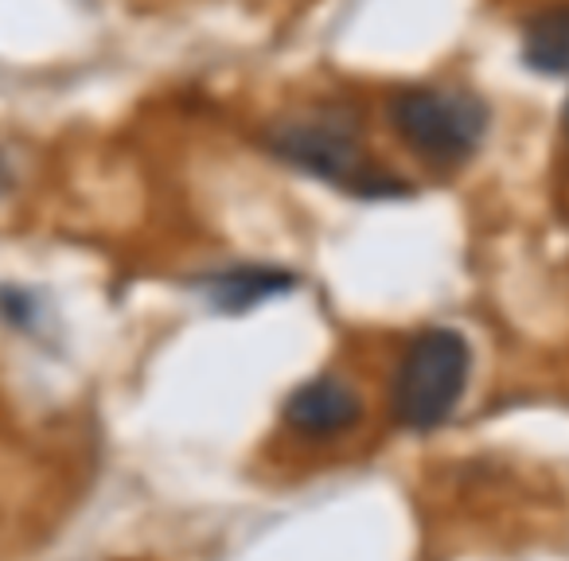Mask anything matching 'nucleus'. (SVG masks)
I'll return each instance as SVG.
<instances>
[{"instance_id": "nucleus-1", "label": "nucleus", "mask_w": 569, "mask_h": 561, "mask_svg": "<svg viewBox=\"0 0 569 561\" xmlns=\"http://www.w3.org/2000/svg\"><path fill=\"white\" fill-rule=\"evenodd\" d=\"M387 126L418 160L433 168H460L480 152L491 113L480 94L445 82H406L390 90Z\"/></svg>"}, {"instance_id": "nucleus-2", "label": "nucleus", "mask_w": 569, "mask_h": 561, "mask_svg": "<svg viewBox=\"0 0 569 561\" xmlns=\"http://www.w3.org/2000/svg\"><path fill=\"white\" fill-rule=\"evenodd\" d=\"M266 149L281 164L325 180L359 199H395L406 196V183L395 180L387 168L367 157V144L351 121L336 113H312V118H284L266 133Z\"/></svg>"}, {"instance_id": "nucleus-3", "label": "nucleus", "mask_w": 569, "mask_h": 561, "mask_svg": "<svg viewBox=\"0 0 569 561\" xmlns=\"http://www.w3.org/2000/svg\"><path fill=\"white\" fill-rule=\"evenodd\" d=\"M472 379V348L457 328H421L390 374V413L410 433H433L457 413Z\"/></svg>"}, {"instance_id": "nucleus-4", "label": "nucleus", "mask_w": 569, "mask_h": 561, "mask_svg": "<svg viewBox=\"0 0 569 561\" xmlns=\"http://www.w3.org/2000/svg\"><path fill=\"white\" fill-rule=\"evenodd\" d=\"M284 425L301 441H336L363 421V394L340 374H317L284 398Z\"/></svg>"}, {"instance_id": "nucleus-5", "label": "nucleus", "mask_w": 569, "mask_h": 561, "mask_svg": "<svg viewBox=\"0 0 569 561\" xmlns=\"http://www.w3.org/2000/svg\"><path fill=\"white\" fill-rule=\"evenodd\" d=\"M297 285V277L289 269L277 266H230L219 269L203 281V297L211 301L214 312H230L242 317L250 309H261L266 301H277Z\"/></svg>"}, {"instance_id": "nucleus-6", "label": "nucleus", "mask_w": 569, "mask_h": 561, "mask_svg": "<svg viewBox=\"0 0 569 561\" xmlns=\"http://www.w3.org/2000/svg\"><path fill=\"white\" fill-rule=\"evenodd\" d=\"M519 59L542 79H569V0H550L522 20Z\"/></svg>"}, {"instance_id": "nucleus-7", "label": "nucleus", "mask_w": 569, "mask_h": 561, "mask_svg": "<svg viewBox=\"0 0 569 561\" xmlns=\"http://www.w3.org/2000/svg\"><path fill=\"white\" fill-rule=\"evenodd\" d=\"M561 121H566V133H569V102H566V113H561Z\"/></svg>"}]
</instances>
